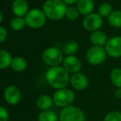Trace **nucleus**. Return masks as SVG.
<instances>
[{
	"label": "nucleus",
	"mask_w": 121,
	"mask_h": 121,
	"mask_svg": "<svg viewBox=\"0 0 121 121\" xmlns=\"http://www.w3.org/2000/svg\"><path fill=\"white\" fill-rule=\"evenodd\" d=\"M70 77L64 67H51L45 73V80L47 83L56 90L66 88L69 82Z\"/></svg>",
	"instance_id": "obj_1"
},
{
	"label": "nucleus",
	"mask_w": 121,
	"mask_h": 121,
	"mask_svg": "<svg viewBox=\"0 0 121 121\" xmlns=\"http://www.w3.org/2000/svg\"><path fill=\"white\" fill-rule=\"evenodd\" d=\"M67 6L63 0H47L43 5V12L46 17L53 21L60 20L65 16Z\"/></svg>",
	"instance_id": "obj_2"
},
{
	"label": "nucleus",
	"mask_w": 121,
	"mask_h": 121,
	"mask_svg": "<svg viewBox=\"0 0 121 121\" xmlns=\"http://www.w3.org/2000/svg\"><path fill=\"white\" fill-rule=\"evenodd\" d=\"M52 98L54 105L64 108L72 105L75 100V94L71 89L63 88V89L56 90Z\"/></svg>",
	"instance_id": "obj_3"
},
{
	"label": "nucleus",
	"mask_w": 121,
	"mask_h": 121,
	"mask_svg": "<svg viewBox=\"0 0 121 121\" xmlns=\"http://www.w3.org/2000/svg\"><path fill=\"white\" fill-rule=\"evenodd\" d=\"M59 121H86L84 112L78 106L69 105L61 110L59 115Z\"/></svg>",
	"instance_id": "obj_4"
},
{
	"label": "nucleus",
	"mask_w": 121,
	"mask_h": 121,
	"mask_svg": "<svg viewBox=\"0 0 121 121\" xmlns=\"http://www.w3.org/2000/svg\"><path fill=\"white\" fill-rule=\"evenodd\" d=\"M25 21L26 25L31 28H40L45 25L46 16L42 10L33 8L26 13L25 16Z\"/></svg>",
	"instance_id": "obj_5"
},
{
	"label": "nucleus",
	"mask_w": 121,
	"mask_h": 121,
	"mask_svg": "<svg viewBox=\"0 0 121 121\" xmlns=\"http://www.w3.org/2000/svg\"><path fill=\"white\" fill-rule=\"evenodd\" d=\"M43 61L50 67L59 66L64 61L63 52L56 47H49L45 49L42 54Z\"/></svg>",
	"instance_id": "obj_6"
},
{
	"label": "nucleus",
	"mask_w": 121,
	"mask_h": 121,
	"mask_svg": "<svg viewBox=\"0 0 121 121\" xmlns=\"http://www.w3.org/2000/svg\"><path fill=\"white\" fill-rule=\"evenodd\" d=\"M106 52L103 47L92 46L86 53V59L91 65H100L106 58Z\"/></svg>",
	"instance_id": "obj_7"
},
{
	"label": "nucleus",
	"mask_w": 121,
	"mask_h": 121,
	"mask_svg": "<svg viewBox=\"0 0 121 121\" xmlns=\"http://www.w3.org/2000/svg\"><path fill=\"white\" fill-rule=\"evenodd\" d=\"M107 55L112 58L121 56V36H113L107 40L105 45Z\"/></svg>",
	"instance_id": "obj_8"
},
{
	"label": "nucleus",
	"mask_w": 121,
	"mask_h": 121,
	"mask_svg": "<svg viewBox=\"0 0 121 121\" xmlns=\"http://www.w3.org/2000/svg\"><path fill=\"white\" fill-rule=\"evenodd\" d=\"M103 20L98 13H91L84 17L82 21L83 27L89 31H96L102 26Z\"/></svg>",
	"instance_id": "obj_9"
},
{
	"label": "nucleus",
	"mask_w": 121,
	"mask_h": 121,
	"mask_svg": "<svg viewBox=\"0 0 121 121\" xmlns=\"http://www.w3.org/2000/svg\"><path fill=\"white\" fill-rule=\"evenodd\" d=\"M3 96L7 103L11 105H15L19 103L21 100V91L17 86L14 85H9L5 88Z\"/></svg>",
	"instance_id": "obj_10"
},
{
	"label": "nucleus",
	"mask_w": 121,
	"mask_h": 121,
	"mask_svg": "<svg viewBox=\"0 0 121 121\" xmlns=\"http://www.w3.org/2000/svg\"><path fill=\"white\" fill-rule=\"evenodd\" d=\"M71 86L77 91H83L88 87L89 81L87 77L82 73H77L72 74L69 79Z\"/></svg>",
	"instance_id": "obj_11"
},
{
	"label": "nucleus",
	"mask_w": 121,
	"mask_h": 121,
	"mask_svg": "<svg viewBox=\"0 0 121 121\" xmlns=\"http://www.w3.org/2000/svg\"><path fill=\"white\" fill-rule=\"evenodd\" d=\"M63 65L68 73H73V74L80 73L82 69L81 60L74 55L66 56L63 61Z\"/></svg>",
	"instance_id": "obj_12"
},
{
	"label": "nucleus",
	"mask_w": 121,
	"mask_h": 121,
	"mask_svg": "<svg viewBox=\"0 0 121 121\" xmlns=\"http://www.w3.org/2000/svg\"><path fill=\"white\" fill-rule=\"evenodd\" d=\"M12 10L17 17H22L28 13V4L26 0H15L12 6Z\"/></svg>",
	"instance_id": "obj_13"
},
{
	"label": "nucleus",
	"mask_w": 121,
	"mask_h": 121,
	"mask_svg": "<svg viewBox=\"0 0 121 121\" xmlns=\"http://www.w3.org/2000/svg\"><path fill=\"white\" fill-rule=\"evenodd\" d=\"M77 8L81 14L87 16L91 14L94 9V1L93 0H78Z\"/></svg>",
	"instance_id": "obj_14"
},
{
	"label": "nucleus",
	"mask_w": 121,
	"mask_h": 121,
	"mask_svg": "<svg viewBox=\"0 0 121 121\" xmlns=\"http://www.w3.org/2000/svg\"><path fill=\"white\" fill-rule=\"evenodd\" d=\"M90 41L94 46L102 47L106 44L107 36L103 31L96 30V31H93L90 35Z\"/></svg>",
	"instance_id": "obj_15"
},
{
	"label": "nucleus",
	"mask_w": 121,
	"mask_h": 121,
	"mask_svg": "<svg viewBox=\"0 0 121 121\" xmlns=\"http://www.w3.org/2000/svg\"><path fill=\"white\" fill-rule=\"evenodd\" d=\"M35 104L39 110L44 111V110H50L54 104V101H53V98L51 96H48V95H42L37 98Z\"/></svg>",
	"instance_id": "obj_16"
},
{
	"label": "nucleus",
	"mask_w": 121,
	"mask_h": 121,
	"mask_svg": "<svg viewBox=\"0 0 121 121\" xmlns=\"http://www.w3.org/2000/svg\"><path fill=\"white\" fill-rule=\"evenodd\" d=\"M78 49H79V45L78 42H76L75 40H68L63 45L62 51L67 56H70L74 55L78 51Z\"/></svg>",
	"instance_id": "obj_17"
},
{
	"label": "nucleus",
	"mask_w": 121,
	"mask_h": 121,
	"mask_svg": "<svg viewBox=\"0 0 121 121\" xmlns=\"http://www.w3.org/2000/svg\"><path fill=\"white\" fill-rule=\"evenodd\" d=\"M13 61L12 55L4 49H0V69H8Z\"/></svg>",
	"instance_id": "obj_18"
},
{
	"label": "nucleus",
	"mask_w": 121,
	"mask_h": 121,
	"mask_svg": "<svg viewBox=\"0 0 121 121\" xmlns=\"http://www.w3.org/2000/svg\"><path fill=\"white\" fill-rule=\"evenodd\" d=\"M11 67L16 72H23L26 69L27 63L22 57H15L13 59Z\"/></svg>",
	"instance_id": "obj_19"
},
{
	"label": "nucleus",
	"mask_w": 121,
	"mask_h": 121,
	"mask_svg": "<svg viewBox=\"0 0 121 121\" xmlns=\"http://www.w3.org/2000/svg\"><path fill=\"white\" fill-rule=\"evenodd\" d=\"M59 116L51 110L40 111L38 115V121H58Z\"/></svg>",
	"instance_id": "obj_20"
},
{
	"label": "nucleus",
	"mask_w": 121,
	"mask_h": 121,
	"mask_svg": "<svg viewBox=\"0 0 121 121\" xmlns=\"http://www.w3.org/2000/svg\"><path fill=\"white\" fill-rule=\"evenodd\" d=\"M108 22L111 26L121 28V11H113L108 17Z\"/></svg>",
	"instance_id": "obj_21"
},
{
	"label": "nucleus",
	"mask_w": 121,
	"mask_h": 121,
	"mask_svg": "<svg viewBox=\"0 0 121 121\" xmlns=\"http://www.w3.org/2000/svg\"><path fill=\"white\" fill-rule=\"evenodd\" d=\"M111 83L117 88H121V69L115 68L110 73Z\"/></svg>",
	"instance_id": "obj_22"
},
{
	"label": "nucleus",
	"mask_w": 121,
	"mask_h": 121,
	"mask_svg": "<svg viewBox=\"0 0 121 121\" xmlns=\"http://www.w3.org/2000/svg\"><path fill=\"white\" fill-rule=\"evenodd\" d=\"M26 23V21L24 18L19 17H16L13 18L10 22V26L11 27L15 30H21L24 28Z\"/></svg>",
	"instance_id": "obj_23"
},
{
	"label": "nucleus",
	"mask_w": 121,
	"mask_h": 121,
	"mask_svg": "<svg viewBox=\"0 0 121 121\" xmlns=\"http://www.w3.org/2000/svg\"><path fill=\"white\" fill-rule=\"evenodd\" d=\"M112 12V6L109 3H103L98 8V14L101 17H109Z\"/></svg>",
	"instance_id": "obj_24"
},
{
	"label": "nucleus",
	"mask_w": 121,
	"mask_h": 121,
	"mask_svg": "<svg viewBox=\"0 0 121 121\" xmlns=\"http://www.w3.org/2000/svg\"><path fill=\"white\" fill-rule=\"evenodd\" d=\"M79 11L78 10V8H75V7H69V8H67V9H66V13H65V16L66 17L68 18L69 20H76L77 18L78 17V16H79Z\"/></svg>",
	"instance_id": "obj_25"
},
{
	"label": "nucleus",
	"mask_w": 121,
	"mask_h": 121,
	"mask_svg": "<svg viewBox=\"0 0 121 121\" xmlns=\"http://www.w3.org/2000/svg\"><path fill=\"white\" fill-rule=\"evenodd\" d=\"M103 121H121V112L111 111L105 116Z\"/></svg>",
	"instance_id": "obj_26"
},
{
	"label": "nucleus",
	"mask_w": 121,
	"mask_h": 121,
	"mask_svg": "<svg viewBox=\"0 0 121 121\" xmlns=\"http://www.w3.org/2000/svg\"><path fill=\"white\" fill-rule=\"evenodd\" d=\"M9 114L5 107L0 105V121H8Z\"/></svg>",
	"instance_id": "obj_27"
},
{
	"label": "nucleus",
	"mask_w": 121,
	"mask_h": 121,
	"mask_svg": "<svg viewBox=\"0 0 121 121\" xmlns=\"http://www.w3.org/2000/svg\"><path fill=\"white\" fill-rule=\"evenodd\" d=\"M8 35V32L7 30L3 26H0V43H2L3 41H4L7 38Z\"/></svg>",
	"instance_id": "obj_28"
},
{
	"label": "nucleus",
	"mask_w": 121,
	"mask_h": 121,
	"mask_svg": "<svg viewBox=\"0 0 121 121\" xmlns=\"http://www.w3.org/2000/svg\"><path fill=\"white\" fill-rule=\"evenodd\" d=\"M115 96L118 99H121V88H117L115 91Z\"/></svg>",
	"instance_id": "obj_29"
},
{
	"label": "nucleus",
	"mask_w": 121,
	"mask_h": 121,
	"mask_svg": "<svg viewBox=\"0 0 121 121\" xmlns=\"http://www.w3.org/2000/svg\"><path fill=\"white\" fill-rule=\"evenodd\" d=\"M78 0H63L65 4H73L74 3H77Z\"/></svg>",
	"instance_id": "obj_30"
},
{
	"label": "nucleus",
	"mask_w": 121,
	"mask_h": 121,
	"mask_svg": "<svg viewBox=\"0 0 121 121\" xmlns=\"http://www.w3.org/2000/svg\"><path fill=\"white\" fill-rule=\"evenodd\" d=\"M3 13H1V11H0V23L2 22V21H3Z\"/></svg>",
	"instance_id": "obj_31"
}]
</instances>
